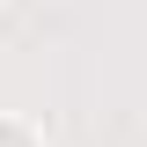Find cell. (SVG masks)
Masks as SVG:
<instances>
[{"mask_svg": "<svg viewBox=\"0 0 147 147\" xmlns=\"http://www.w3.org/2000/svg\"><path fill=\"white\" fill-rule=\"evenodd\" d=\"M0 147H30V140H22V132H15V125H0Z\"/></svg>", "mask_w": 147, "mask_h": 147, "instance_id": "cell-1", "label": "cell"}]
</instances>
